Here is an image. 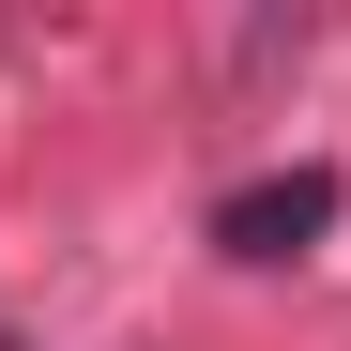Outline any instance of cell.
I'll return each instance as SVG.
<instances>
[{
  "mask_svg": "<svg viewBox=\"0 0 351 351\" xmlns=\"http://www.w3.org/2000/svg\"><path fill=\"white\" fill-rule=\"evenodd\" d=\"M336 229V168H275V184H229L214 199V245L229 260H306Z\"/></svg>",
  "mask_w": 351,
  "mask_h": 351,
  "instance_id": "6da1fadb",
  "label": "cell"
}]
</instances>
